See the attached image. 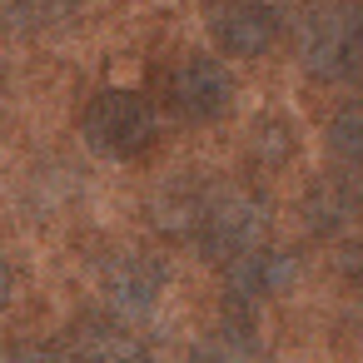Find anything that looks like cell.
Here are the masks:
<instances>
[{"label": "cell", "instance_id": "obj_1", "mask_svg": "<svg viewBox=\"0 0 363 363\" xmlns=\"http://www.w3.org/2000/svg\"><path fill=\"white\" fill-rule=\"evenodd\" d=\"M294 50H298V65L323 85L363 80V0H313V6H303Z\"/></svg>", "mask_w": 363, "mask_h": 363}, {"label": "cell", "instance_id": "obj_15", "mask_svg": "<svg viewBox=\"0 0 363 363\" xmlns=\"http://www.w3.org/2000/svg\"><path fill=\"white\" fill-rule=\"evenodd\" d=\"M11 294H16V269H11L6 259H0V308L11 303Z\"/></svg>", "mask_w": 363, "mask_h": 363}, {"label": "cell", "instance_id": "obj_8", "mask_svg": "<svg viewBox=\"0 0 363 363\" xmlns=\"http://www.w3.org/2000/svg\"><path fill=\"white\" fill-rule=\"evenodd\" d=\"M294 279H298V259H294L289 249L264 244V249H254L249 259H239V264L229 269V298L249 308V303L279 298Z\"/></svg>", "mask_w": 363, "mask_h": 363}, {"label": "cell", "instance_id": "obj_12", "mask_svg": "<svg viewBox=\"0 0 363 363\" xmlns=\"http://www.w3.org/2000/svg\"><path fill=\"white\" fill-rule=\"evenodd\" d=\"M328 155L343 160V164H353V169H363V95L348 100L328 120Z\"/></svg>", "mask_w": 363, "mask_h": 363}, {"label": "cell", "instance_id": "obj_10", "mask_svg": "<svg viewBox=\"0 0 363 363\" xmlns=\"http://www.w3.org/2000/svg\"><path fill=\"white\" fill-rule=\"evenodd\" d=\"M85 0H0V26L16 30V35H40L65 26Z\"/></svg>", "mask_w": 363, "mask_h": 363}, {"label": "cell", "instance_id": "obj_5", "mask_svg": "<svg viewBox=\"0 0 363 363\" xmlns=\"http://www.w3.org/2000/svg\"><path fill=\"white\" fill-rule=\"evenodd\" d=\"M164 95H169V110H174L179 120H189V125H209V120H219V115L229 110V100H234V80H229V70H224L219 60H209V55H189V60H179V65L169 70Z\"/></svg>", "mask_w": 363, "mask_h": 363}, {"label": "cell", "instance_id": "obj_7", "mask_svg": "<svg viewBox=\"0 0 363 363\" xmlns=\"http://www.w3.org/2000/svg\"><path fill=\"white\" fill-rule=\"evenodd\" d=\"M60 353L65 363H155L150 348L115 318H85L60 338Z\"/></svg>", "mask_w": 363, "mask_h": 363}, {"label": "cell", "instance_id": "obj_2", "mask_svg": "<svg viewBox=\"0 0 363 363\" xmlns=\"http://www.w3.org/2000/svg\"><path fill=\"white\" fill-rule=\"evenodd\" d=\"M269 234V204L249 189H204L199 214H194V244L209 264L234 269L254 249H264Z\"/></svg>", "mask_w": 363, "mask_h": 363}, {"label": "cell", "instance_id": "obj_11", "mask_svg": "<svg viewBox=\"0 0 363 363\" xmlns=\"http://www.w3.org/2000/svg\"><path fill=\"white\" fill-rule=\"evenodd\" d=\"M189 363H264V348L249 328H219L189 348Z\"/></svg>", "mask_w": 363, "mask_h": 363}, {"label": "cell", "instance_id": "obj_13", "mask_svg": "<svg viewBox=\"0 0 363 363\" xmlns=\"http://www.w3.org/2000/svg\"><path fill=\"white\" fill-rule=\"evenodd\" d=\"M0 363H65V353H60V343L11 338V343H0Z\"/></svg>", "mask_w": 363, "mask_h": 363}, {"label": "cell", "instance_id": "obj_4", "mask_svg": "<svg viewBox=\"0 0 363 363\" xmlns=\"http://www.w3.org/2000/svg\"><path fill=\"white\" fill-rule=\"evenodd\" d=\"M279 30H284V16L269 0H214L209 6V35L234 60H259L264 50H274Z\"/></svg>", "mask_w": 363, "mask_h": 363}, {"label": "cell", "instance_id": "obj_14", "mask_svg": "<svg viewBox=\"0 0 363 363\" xmlns=\"http://www.w3.org/2000/svg\"><path fill=\"white\" fill-rule=\"evenodd\" d=\"M338 269H343V279H348V289H358V294H363V239H353V244L343 249V259H338Z\"/></svg>", "mask_w": 363, "mask_h": 363}, {"label": "cell", "instance_id": "obj_6", "mask_svg": "<svg viewBox=\"0 0 363 363\" xmlns=\"http://www.w3.org/2000/svg\"><path fill=\"white\" fill-rule=\"evenodd\" d=\"M100 289H105L115 313H145L164 294V264L150 254H115L100 269Z\"/></svg>", "mask_w": 363, "mask_h": 363}, {"label": "cell", "instance_id": "obj_9", "mask_svg": "<svg viewBox=\"0 0 363 363\" xmlns=\"http://www.w3.org/2000/svg\"><path fill=\"white\" fill-rule=\"evenodd\" d=\"M358 209H363V189H358L353 179H343V174H323V179H313L308 194H303V219H308V229H318V234L348 229V224L358 219Z\"/></svg>", "mask_w": 363, "mask_h": 363}, {"label": "cell", "instance_id": "obj_3", "mask_svg": "<svg viewBox=\"0 0 363 363\" xmlns=\"http://www.w3.org/2000/svg\"><path fill=\"white\" fill-rule=\"evenodd\" d=\"M80 135L105 160H140L155 145L160 120H155L145 95H135V90H100L80 110Z\"/></svg>", "mask_w": 363, "mask_h": 363}]
</instances>
